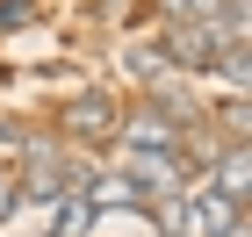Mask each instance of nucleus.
Segmentation results:
<instances>
[{
    "label": "nucleus",
    "mask_w": 252,
    "mask_h": 237,
    "mask_svg": "<svg viewBox=\"0 0 252 237\" xmlns=\"http://www.w3.org/2000/svg\"><path fill=\"white\" fill-rule=\"evenodd\" d=\"M238 223H245V209L223 201L209 180H194L188 194H180V237H231Z\"/></svg>",
    "instance_id": "nucleus-1"
},
{
    "label": "nucleus",
    "mask_w": 252,
    "mask_h": 237,
    "mask_svg": "<svg viewBox=\"0 0 252 237\" xmlns=\"http://www.w3.org/2000/svg\"><path fill=\"white\" fill-rule=\"evenodd\" d=\"M108 130H116V101L108 94H79L72 108H65V137L72 144H101Z\"/></svg>",
    "instance_id": "nucleus-2"
},
{
    "label": "nucleus",
    "mask_w": 252,
    "mask_h": 237,
    "mask_svg": "<svg viewBox=\"0 0 252 237\" xmlns=\"http://www.w3.org/2000/svg\"><path fill=\"white\" fill-rule=\"evenodd\" d=\"M180 130H188V122L166 115V108H137V115H130V151H173Z\"/></svg>",
    "instance_id": "nucleus-3"
},
{
    "label": "nucleus",
    "mask_w": 252,
    "mask_h": 237,
    "mask_svg": "<svg viewBox=\"0 0 252 237\" xmlns=\"http://www.w3.org/2000/svg\"><path fill=\"white\" fill-rule=\"evenodd\" d=\"M202 180H209L223 201H238V209H245V187H252V158H245V144H231V151L216 158V173H202Z\"/></svg>",
    "instance_id": "nucleus-4"
},
{
    "label": "nucleus",
    "mask_w": 252,
    "mask_h": 237,
    "mask_svg": "<svg viewBox=\"0 0 252 237\" xmlns=\"http://www.w3.org/2000/svg\"><path fill=\"white\" fill-rule=\"evenodd\" d=\"M123 65H130V79H144V86H166V72H173L158 43H130V51H123Z\"/></svg>",
    "instance_id": "nucleus-5"
},
{
    "label": "nucleus",
    "mask_w": 252,
    "mask_h": 237,
    "mask_svg": "<svg viewBox=\"0 0 252 237\" xmlns=\"http://www.w3.org/2000/svg\"><path fill=\"white\" fill-rule=\"evenodd\" d=\"M94 230V201L87 194H65L58 201V223H51V237H87Z\"/></svg>",
    "instance_id": "nucleus-6"
},
{
    "label": "nucleus",
    "mask_w": 252,
    "mask_h": 237,
    "mask_svg": "<svg viewBox=\"0 0 252 237\" xmlns=\"http://www.w3.org/2000/svg\"><path fill=\"white\" fill-rule=\"evenodd\" d=\"M223 130H231V144H245V130H252V115H245V101H231V108H223Z\"/></svg>",
    "instance_id": "nucleus-7"
},
{
    "label": "nucleus",
    "mask_w": 252,
    "mask_h": 237,
    "mask_svg": "<svg viewBox=\"0 0 252 237\" xmlns=\"http://www.w3.org/2000/svg\"><path fill=\"white\" fill-rule=\"evenodd\" d=\"M15 144H29V137H15V130H0V151H15Z\"/></svg>",
    "instance_id": "nucleus-8"
}]
</instances>
